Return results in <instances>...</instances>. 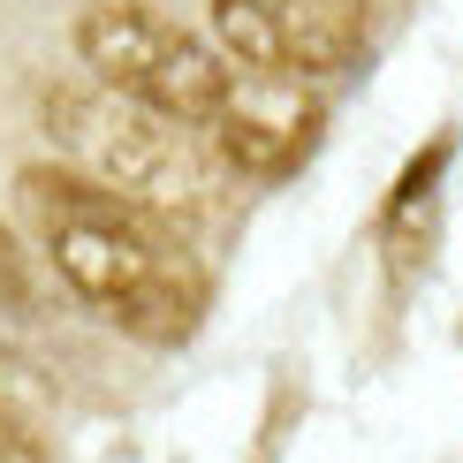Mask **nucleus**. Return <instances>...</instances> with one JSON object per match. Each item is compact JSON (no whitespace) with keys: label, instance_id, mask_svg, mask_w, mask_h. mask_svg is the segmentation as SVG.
Returning a JSON list of instances; mask_svg holds the SVG:
<instances>
[{"label":"nucleus","instance_id":"f257e3e1","mask_svg":"<svg viewBox=\"0 0 463 463\" xmlns=\"http://www.w3.org/2000/svg\"><path fill=\"white\" fill-rule=\"evenodd\" d=\"M24 213L38 228V259L61 274L107 326L137 335L145 350H175L205 319V274L175 243V228L145 205L84 183L76 167H31Z\"/></svg>","mask_w":463,"mask_h":463},{"label":"nucleus","instance_id":"f03ea898","mask_svg":"<svg viewBox=\"0 0 463 463\" xmlns=\"http://www.w3.org/2000/svg\"><path fill=\"white\" fill-rule=\"evenodd\" d=\"M46 137L61 145V167L145 205L167 228L213 213V198H221V167L198 152V137L107 84H61L46 99Z\"/></svg>","mask_w":463,"mask_h":463},{"label":"nucleus","instance_id":"7ed1b4c3","mask_svg":"<svg viewBox=\"0 0 463 463\" xmlns=\"http://www.w3.org/2000/svg\"><path fill=\"white\" fill-rule=\"evenodd\" d=\"M76 53H84L91 84L122 91V99L167 114V122H183V129H205L228 107V91H236V69L213 53V38L167 24V15L137 8V0H99V8H84Z\"/></svg>","mask_w":463,"mask_h":463},{"label":"nucleus","instance_id":"20e7f679","mask_svg":"<svg viewBox=\"0 0 463 463\" xmlns=\"http://www.w3.org/2000/svg\"><path fill=\"white\" fill-rule=\"evenodd\" d=\"M205 38L236 76H335L364 46V8L357 0H213Z\"/></svg>","mask_w":463,"mask_h":463},{"label":"nucleus","instance_id":"39448f33","mask_svg":"<svg viewBox=\"0 0 463 463\" xmlns=\"http://www.w3.org/2000/svg\"><path fill=\"white\" fill-rule=\"evenodd\" d=\"M213 160L236 175H288L319 137V107L281 76H236L228 107L213 114Z\"/></svg>","mask_w":463,"mask_h":463},{"label":"nucleus","instance_id":"423d86ee","mask_svg":"<svg viewBox=\"0 0 463 463\" xmlns=\"http://www.w3.org/2000/svg\"><path fill=\"white\" fill-rule=\"evenodd\" d=\"M38 266H46V259L24 250L15 228L0 221V312H8V319H31L38 312Z\"/></svg>","mask_w":463,"mask_h":463},{"label":"nucleus","instance_id":"0eeeda50","mask_svg":"<svg viewBox=\"0 0 463 463\" xmlns=\"http://www.w3.org/2000/svg\"><path fill=\"white\" fill-rule=\"evenodd\" d=\"M0 463H38V456H31V440H24V433H15V426H8V418H0Z\"/></svg>","mask_w":463,"mask_h":463}]
</instances>
